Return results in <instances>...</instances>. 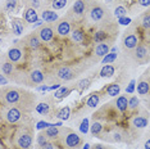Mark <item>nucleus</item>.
I'll use <instances>...</instances> for the list:
<instances>
[{"label": "nucleus", "instance_id": "39448f33", "mask_svg": "<svg viewBox=\"0 0 150 149\" xmlns=\"http://www.w3.org/2000/svg\"><path fill=\"white\" fill-rule=\"evenodd\" d=\"M107 14H108V11L103 5L95 4L93 6H90V9H88V18H90L91 22H103Z\"/></svg>", "mask_w": 150, "mask_h": 149}, {"label": "nucleus", "instance_id": "6e6d98bb", "mask_svg": "<svg viewBox=\"0 0 150 149\" xmlns=\"http://www.w3.org/2000/svg\"><path fill=\"white\" fill-rule=\"evenodd\" d=\"M83 1H85V0H83Z\"/></svg>", "mask_w": 150, "mask_h": 149}, {"label": "nucleus", "instance_id": "393cba45", "mask_svg": "<svg viewBox=\"0 0 150 149\" xmlns=\"http://www.w3.org/2000/svg\"><path fill=\"white\" fill-rule=\"evenodd\" d=\"M73 89H76V86H74V87L60 86L59 89L55 90V93H54V98H57V99H62V98H66L67 95H69V94L72 93Z\"/></svg>", "mask_w": 150, "mask_h": 149}, {"label": "nucleus", "instance_id": "dca6fc26", "mask_svg": "<svg viewBox=\"0 0 150 149\" xmlns=\"http://www.w3.org/2000/svg\"><path fill=\"white\" fill-rule=\"evenodd\" d=\"M136 90H137L140 96H146L148 94H150V81L142 77L141 80H139L137 85H136Z\"/></svg>", "mask_w": 150, "mask_h": 149}, {"label": "nucleus", "instance_id": "8fccbe9b", "mask_svg": "<svg viewBox=\"0 0 150 149\" xmlns=\"http://www.w3.org/2000/svg\"><path fill=\"white\" fill-rule=\"evenodd\" d=\"M93 149H107L104 147V145H101V144H96V145H94Z\"/></svg>", "mask_w": 150, "mask_h": 149}, {"label": "nucleus", "instance_id": "7c9ffc66", "mask_svg": "<svg viewBox=\"0 0 150 149\" xmlns=\"http://www.w3.org/2000/svg\"><path fill=\"white\" fill-rule=\"evenodd\" d=\"M71 116V107H63V108H60L59 111H57V113H55V117L57 118H59L60 121H66L68 120Z\"/></svg>", "mask_w": 150, "mask_h": 149}, {"label": "nucleus", "instance_id": "09e8293b", "mask_svg": "<svg viewBox=\"0 0 150 149\" xmlns=\"http://www.w3.org/2000/svg\"><path fill=\"white\" fill-rule=\"evenodd\" d=\"M139 4L141 6H150V0H139Z\"/></svg>", "mask_w": 150, "mask_h": 149}, {"label": "nucleus", "instance_id": "a19ab883", "mask_svg": "<svg viewBox=\"0 0 150 149\" xmlns=\"http://www.w3.org/2000/svg\"><path fill=\"white\" fill-rule=\"evenodd\" d=\"M47 140H49V139H47L45 133H40L39 135H37V145H39V147H42Z\"/></svg>", "mask_w": 150, "mask_h": 149}, {"label": "nucleus", "instance_id": "de8ad7c7", "mask_svg": "<svg viewBox=\"0 0 150 149\" xmlns=\"http://www.w3.org/2000/svg\"><path fill=\"white\" fill-rule=\"evenodd\" d=\"M31 6L33 9H39L41 6V1L40 0H31Z\"/></svg>", "mask_w": 150, "mask_h": 149}, {"label": "nucleus", "instance_id": "a18cd8bd", "mask_svg": "<svg viewBox=\"0 0 150 149\" xmlns=\"http://www.w3.org/2000/svg\"><path fill=\"white\" fill-rule=\"evenodd\" d=\"M8 84H9V79L3 73H0V86H6Z\"/></svg>", "mask_w": 150, "mask_h": 149}, {"label": "nucleus", "instance_id": "4468645a", "mask_svg": "<svg viewBox=\"0 0 150 149\" xmlns=\"http://www.w3.org/2000/svg\"><path fill=\"white\" fill-rule=\"evenodd\" d=\"M23 43H25L30 49L36 50V49L40 48L41 40H40V37H39V35H37L36 32H33V33H30V35H27L25 39H23Z\"/></svg>", "mask_w": 150, "mask_h": 149}, {"label": "nucleus", "instance_id": "58836bf2", "mask_svg": "<svg viewBox=\"0 0 150 149\" xmlns=\"http://www.w3.org/2000/svg\"><path fill=\"white\" fill-rule=\"evenodd\" d=\"M126 14H127V9H126L125 6L118 5L117 8L114 9V16L117 17V18H119V17H126Z\"/></svg>", "mask_w": 150, "mask_h": 149}, {"label": "nucleus", "instance_id": "bb28decb", "mask_svg": "<svg viewBox=\"0 0 150 149\" xmlns=\"http://www.w3.org/2000/svg\"><path fill=\"white\" fill-rule=\"evenodd\" d=\"M114 72H115V67L113 66V63H110V64H104L99 74H100V77H112Z\"/></svg>", "mask_w": 150, "mask_h": 149}, {"label": "nucleus", "instance_id": "a878e982", "mask_svg": "<svg viewBox=\"0 0 150 149\" xmlns=\"http://www.w3.org/2000/svg\"><path fill=\"white\" fill-rule=\"evenodd\" d=\"M105 91H107V95L115 98V96L119 95V93H121V85H119L118 82H113V84H110V85H108L105 87Z\"/></svg>", "mask_w": 150, "mask_h": 149}, {"label": "nucleus", "instance_id": "49530a36", "mask_svg": "<svg viewBox=\"0 0 150 149\" xmlns=\"http://www.w3.org/2000/svg\"><path fill=\"white\" fill-rule=\"evenodd\" d=\"M41 149H54V144L52 143V140H47L45 144L42 145V147H40Z\"/></svg>", "mask_w": 150, "mask_h": 149}, {"label": "nucleus", "instance_id": "f8f14e48", "mask_svg": "<svg viewBox=\"0 0 150 149\" xmlns=\"http://www.w3.org/2000/svg\"><path fill=\"white\" fill-rule=\"evenodd\" d=\"M0 71H1V73L8 77V79H12L13 74L16 73L14 63H12L6 57L5 58H1L0 59Z\"/></svg>", "mask_w": 150, "mask_h": 149}, {"label": "nucleus", "instance_id": "a211bd4d", "mask_svg": "<svg viewBox=\"0 0 150 149\" xmlns=\"http://www.w3.org/2000/svg\"><path fill=\"white\" fill-rule=\"evenodd\" d=\"M23 21L26 23H35V22L39 21L36 9H33L32 6H28V8L25 11V13H23Z\"/></svg>", "mask_w": 150, "mask_h": 149}, {"label": "nucleus", "instance_id": "37998d69", "mask_svg": "<svg viewBox=\"0 0 150 149\" xmlns=\"http://www.w3.org/2000/svg\"><path fill=\"white\" fill-rule=\"evenodd\" d=\"M53 123L50 122H45V121H40V122L36 123V128L37 130H44V128H47L49 126H52Z\"/></svg>", "mask_w": 150, "mask_h": 149}, {"label": "nucleus", "instance_id": "f03ea898", "mask_svg": "<svg viewBox=\"0 0 150 149\" xmlns=\"http://www.w3.org/2000/svg\"><path fill=\"white\" fill-rule=\"evenodd\" d=\"M23 111L16 106H9V104L3 103L0 106V121L8 125L19 123L23 120Z\"/></svg>", "mask_w": 150, "mask_h": 149}, {"label": "nucleus", "instance_id": "2eb2a0df", "mask_svg": "<svg viewBox=\"0 0 150 149\" xmlns=\"http://www.w3.org/2000/svg\"><path fill=\"white\" fill-rule=\"evenodd\" d=\"M22 57H23L22 49L18 48V46H13V48H11L8 50V53H6V58L11 60L12 63H14V64L21 62Z\"/></svg>", "mask_w": 150, "mask_h": 149}, {"label": "nucleus", "instance_id": "7ed1b4c3", "mask_svg": "<svg viewBox=\"0 0 150 149\" xmlns=\"http://www.w3.org/2000/svg\"><path fill=\"white\" fill-rule=\"evenodd\" d=\"M59 139H62L63 145L68 149H76L82 145V139H81V136H78V134L74 133L72 128L62 127V134H60Z\"/></svg>", "mask_w": 150, "mask_h": 149}, {"label": "nucleus", "instance_id": "5701e85b", "mask_svg": "<svg viewBox=\"0 0 150 149\" xmlns=\"http://www.w3.org/2000/svg\"><path fill=\"white\" fill-rule=\"evenodd\" d=\"M12 30H13V33L16 36H21L23 31H25V25L22 23L21 19L18 18H13L12 19Z\"/></svg>", "mask_w": 150, "mask_h": 149}, {"label": "nucleus", "instance_id": "ddd939ff", "mask_svg": "<svg viewBox=\"0 0 150 149\" xmlns=\"http://www.w3.org/2000/svg\"><path fill=\"white\" fill-rule=\"evenodd\" d=\"M45 80V74L42 73V71L40 70H32L28 74V86H36V85H40V84L44 82Z\"/></svg>", "mask_w": 150, "mask_h": 149}, {"label": "nucleus", "instance_id": "e433bc0d", "mask_svg": "<svg viewBox=\"0 0 150 149\" xmlns=\"http://www.w3.org/2000/svg\"><path fill=\"white\" fill-rule=\"evenodd\" d=\"M117 57H118V53H113V52L108 53L107 55L104 57V59H103V64H110V63H113L114 60L117 59Z\"/></svg>", "mask_w": 150, "mask_h": 149}, {"label": "nucleus", "instance_id": "f3484780", "mask_svg": "<svg viewBox=\"0 0 150 149\" xmlns=\"http://www.w3.org/2000/svg\"><path fill=\"white\" fill-rule=\"evenodd\" d=\"M35 111L41 116H47V114H52L53 111V103L50 101H40V103L36 104Z\"/></svg>", "mask_w": 150, "mask_h": 149}, {"label": "nucleus", "instance_id": "423d86ee", "mask_svg": "<svg viewBox=\"0 0 150 149\" xmlns=\"http://www.w3.org/2000/svg\"><path fill=\"white\" fill-rule=\"evenodd\" d=\"M134 59L136 60V63L139 64H142V63H146L149 60V46L146 45L144 43H140L137 46H136V49L134 50Z\"/></svg>", "mask_w": 150, "mask_h": 149}, {"label": "nucleus", "instance_id": "3c124183", "mask_svg": "<svg viewBox=\"0 0 150 149\" xmlns=\"http://www.w3.org/2000/svg\"><path fill=\"white\" fill-rule=\"evenodd\" d=\"M144 148H145V149H150V139H149V140H146V141H145Z\"/></svg>", "mask_w": 150, "mask_h": 149}, {"label": "nucleus", "instance_id": "6e6552de", "mask_svg": "<svg viewBox=\"0 0 150 149\" xmlns=\"http://www.w3.org/2000/svg\"><path fill=\"white\" fill-rule=\"evenodd\" d=\"M55 76H57V79H59L62 81H71L77 76V72L71 66H62L57 70Z\"/></svg>", "mask_w": 150, "mask_h": 149}, {"label": "nucleus", "instance_id": "9b49d317", "mask_svg": "<svg viewBox=\"0 0 150 149\" xmlns=\"http://www.w3.org/2000/svg\"><path fill=\"white\" fill-rule=\"evenodd\" d=\"M62 121H59V122L57 123H53L52 126H49L47 128H45V135L47 136L49 140H58V139L60 138V134H62Z\"/></svg>", "mask_w": 150, "mask_h": 149}, {"label": "nucleus", "instance_id": "473e14b6", "mask_svg": "<svg viewBox=\"0 0 150 149\" xmlns=\"http://www.w3.org/2000/svg\"><path fill=\"white\" fill-rule=\"evenodd\" d=\"M91 82H93L91 79H82V80H80L76 84V89L80 90V93H82L83 90H86V89H88V87L91 86Z\"/></svg>", "mask_w": 150, "mask_h": 149}, {"label": "nucleus", "instance_id": "4c0bfd02", "mask_svg": "<svg viewBox=\"0 0 150 149\" xmlns=\"http://www.w3.org/2000/svg\"><path fill=\"white\" fill-rule=\"evenodd\" d=\"M88 126H90V121H88V118H83L82 121H81L80 123V131L82 134H87L88 133Z\"/></svg>", "mask_w": 150, "mask_h": 149}, {"label": "nucleus", "instance_id": "f704fd0d", "mask_svg": "<svg viewBox=\"0 0 150 149\" xmlns=\"http://www.w3.org/2000/svg\"><path fill=\"white\" fill-rule=\"evenodd\" d=\"M140 107V99L137 96H131L128 99V109L129 111H135V109H137V108Z\"/></svg>", "mask_w": 150, "mask_h": 149}, {"label": "nucleus", "instance_id": "9d476101", "mask_svg": "<svg viewBox=\"0 0 150 149\" xmlns=\"http://www.w3.org/2000/svg\"><path fill=\"white\" fill-rule=\"evenodd\" d=\"M55 32L62 37L71 35V32H72V25H71L69 19H67V17L58 21V23L55 25Z\"/></svg>", "mask_w": 150, "mask_h": 149}, {"label": "nucleus", "instance_id": "72a5a7b5", "mask_svg": "<svg viewBox=\"0 0 150 149\" xmlns=\"http://www.w3.org/2000/svg\"><path fill=\"white\" fill-rule=\"evenodd\" d=\"M107 31H104V30H100V31H96L94 33V41L99 44V43H105V40H107Z\"/></svg>", "mask_w": 150, "mask_h": 149}, {"label": "nucleus", "instance_id": "4d7b16f0", "mask_svg": "<svg viewBox=\"0 0 150 149\" xmlns=\"http://www.w3.org/2000/svg\"><path fill=\"white\" fill-rule=\"evenodd\" d=\"M76 149H77V148H76Z\"/></svg>", "mask_w": 150, "mask_h": 149}, {"label": "nucleus", "instance_id": "79ce46f5", "mask_svg": "<svg viewBox=\"0 0 150 149\" xmlns=\"http://www.w3.org/2000/svg\"><path fill=\"white\" fill-rule=\"evenodd\" d=\"M135 87H136V81L135 80H131L128 82L127 87H126V93H127V94H132L135 91Z\"/></svg>", "mask_w": 150, "mask_h": 149}, {"label": "nucleus", "instance_id": "c9c22d12", "mask_svg": "<svg viewBox=\"0 0 150 149\" xmlns=\"http://www.w3.org/2000/svg\"><path fill=\"white\" fill-rule=\"evenodd\" d=\"M68 4V0H52V6L54 11H60Z\"/></svg>", "mask_w": 150, "mask_h": 149}, {"label": "nucleus", "instance_id": "5fc2aeb1", "mask_svg": "<svg viewBox=\"0 0 150 149\" xmlns=\"http://www.w3.org/2000/svg\"><path fill=\"white\" fill-rule=\"evenodd\" d=\"M146 73H149V81H150V70L148 71V72H146Z\"/></svg>", "mask_w": 150, "mask_h": 149}, {"label": "nucleus", "instance_id": "ea45409f", "mask_svg": "<svg viewBox=\"0 0 150 149\" xmlns=\"http://www.w3.org/2000/svg\"><path fill=\"white\" fill-rule=\"evenodd\" d=\"M17 6V0H6L5 3V11L6 12H13Z\"/></svg>", "mask_w": 150, "mask_h": 149}, {"label": "nucleus", "instance_id": "4be33fe9", "mask_svg": "<svg viewBox=\"0 0 150 149\" xmlns=\"http://www.w3.org/2000/svg\"><path fill=\"white\" fill-rule=\"evenodd\" d=\"M41 18H42V21L46 22V23H53V22H57L58 19H59V16H58V13H55L54 11L45 9V11H42V13H41Z\"/></svg>", "mask_w": 150, "mask_h": 149}, {"label": "nucleus", "instance_id": "1a4fd4ad", "mask_svg": "<svg viewBox=\"0 0 150 149\" xmlns=\"http://www.w3.org/2000/svg\"><path fill=\"white\" fill-rule=\"evenodd\" d=\"M36 33L39 35V37H40V40H41V41L50 43L53 40L55 31H54V28H53L52 25H42L41 27H39V30L36 31Z\"/></svg>", "mask_w": 150, "mask_h": 149}, {"label": "nucleus", "instance_id": "603ef678", "mask_svg": "<svg viewBox=\"0 0 150 149\" xmlns=\"http://www.w3.org/2000/svg\"><path fill=\"white\" fill-rule=\"evenodd\" d=\"M83 149H90V145H88V144H85V145H83Z\"/></svg>", "mask_w": 150, "mask_h": 149}, {"label": "nucleus", "instance_id": "20e7f679", "mask_svg": "<svg viewBox=\"0 0 150 149\" xmlns=\"http://www.w3.org/2000/svg\"><path fill=\"white\" fill-rule=\"evenodd\" d=\"M33 141V134L27 127L19 128L16 134V145L19 149H31Z\"/></svg>", "mask_w": 150, "mask_h": 149}, {"label": "nucleus", "instance_id": "b1692460", "mask_svg": "<svg viewBox=\"0 0 150 149\" xmlns=\"http://www.w3.org/2000/svg\"><path fill=\"white\" fill-rule=\"evenodd\" d=\"M85 11H86V3L83 0H76L72 6V13L76 16H83Z\"/></svg>", "mask_w": 150, "mask_h": 149}, {"label": "nucleus", "instance_id": "864d4df0", "mask_svg": "<svg viewBox=\"0 0 150 149\" xmlns=\"http://www.w3.org/2000/svg\"><path fill=\"white\" fill-rule=\"evenodd\" d=\"M0 149H4V147H3V144L0 143Z\"/></svg>", "mask_w": 150, "mask_h": 149}, {"label": "nucleus", "instance_id": "aec40b11", "mask_svg": "<svg viewBox=\"0 0 150 149\" xmlns=\"http://www.w3.org/2000/svg\"><path fill=\"white\" fill-rule=\"evenodd\" d=\"M148 123H149L148 118L144 116H140V114L134 116L131 118V125H132V127H135V128H145L148 126Z\"/></svg>", "mask_w": 150, "mask_h": 149}, {"label": "nucleus", "instance_id": "2f4dec72", "mask_svg": "<svg viewBox=\"0 0 150 149\" xmlns=\"http://www.w3.org/2000/svg\"><path fill=\"white\" fill-rule=\"evenodd\" d=\"M71 37H72V40L74 43L77 44H82L83 40H85V33L82 32V30L80 28H74L72 32H71Z\"/></svg>", "mask_w": 150, "mask_h": 149}, {"label": "nucleus", "instance_id": "cd10ccee", "mask_svg": "<svg viewBox=\"0 0 150 149\" xmlns=\"http://www.w3.org/2000/svg\"><path fill=\"white\" fill-rule=\"evenodd\" d=\"M99 103H100V95H99V93H93L90 96L87 98V100H86V106L88 108L98 107Z\"/></svg>", "mask_w": 150, "mask_h": 149}, {"label": "nucleus", "instance_id": "c03bdc74", "mask_svg": "<svg viewBox=\"0 0 150 149\" xmlns=\"http://www.w3.org/2000/svg\"><path fill=\"white\" fill-rule=\"evenodd\" d=\"M118 23H119V25L127 26V25L131 23V19H129L128 17H119V18H118Z\"/></svg>", "mask_w": 150, "mask_h": 149}, {"label": "nucleus", "instance_id": "6ab92c4d", "mask_svg": "<svg viewBox=\"0 0 150 149\" xmlns=\"http://www.w3.org/2000/svg\"><path fill=\"white\" fill-rule=\"evenodd\" d=\"M114 106L118 112H126L128 109V98L126 95H118L115 96Z\"/></svg>", "mask_w": 150, "mask_h": 149}, {"label": "nucleus", "instance_id": "412c9836", "mask_svg": "<svg viewBox=\"0 0 150 149\" xmlns=\"http://www.w3.org/2000/svg\"><path fill=\"white\" fill-rule=\"evenodd\" d=\"M109 50H110V44L99 43V44H96V46H95V49H94V54L96 57H105L109 53Z\"/></svg>", "mask_w": 150, "mask_h": 149}, {"label": "nucleus", "instance_id": "f257e3e1", "mask_svg": "<svg viewBox=\"0 0 150 149\" xmlns=\"http://www.w3.org/2000/svg\"><path fill=\"white\" fill-rule=\"evenodd\" d=\"M0 101L1 104H9L21 108L23 112H31L35 109V95L19 87L5 86L0 89Z\"/></svg>", "mask_w": 150, "mask_h": 149}, {"label": "nucleus", "instance_id": "c85d7f7f", "mask_svg": "<svg viewBox=\"0 0 150 149\" xmlns=\"http://www.w3.org/2000/svg\"><path fill=\"white\" fill-rule=\"evenodd\" d=\"M90 133H91V135H94V136H96V138L101 136V133H103V125H101V122L94 121L90 126Z\"/></svg>", "mask_w": 150, "mask_h": 149}, {"label": "nucleus", "instance_id": "0eeeda50", "mask_svg": "<svg viewBox=\"0 0 150 149\" xmlns=\"http://www.w3.org/2000/svg\"><path fill=\"white\" fill-rule=\"evenodd\" d=\"M139 36L136 35L135 32L129 31V30H127V31L125 32V36H123V41H122V44H123V48L126 52H132V50L136 49V46L140 44L139 41Z\"/></svg>", "mask_w": 150, "mask_h": 149}, {"label": "nucleus", "instance_id": "c756f323", "mask_svg": "<svg viewBox=\"0 0 150 149\" xmlns=\"http://www.w3.org/2000/svg\"><path fill=\"white\" fill-rule=\"evenodd\" d=\"M139 21H140V26H141V28L145 30V31H149L150 30V11L145 12Z\"/></svg>", "mask_w": 150, "mask_h": 149}]
</instances>
